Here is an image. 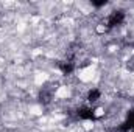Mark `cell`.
I'll use <instances>...</instances> for the list:
<instances>
[{
  "label": "cell",
  "instance_id": "1",
  "mask_svg": "<svg viewBox=\"0 0 134 132\" xmlns=\"http://www.w3.org/2000/svg\"><path fill=\"white\" fill-rule=\"evenodd\" d=\"M125 13L123 11H112L109 16H108V19H106V28H117V27H120V25H123V22H125Z\"/></svg>",
  "mask_w": 134,
  "mask_h": 132
},
{
  "label": "cell",
  "instance_id": "3",
  "mask_svg": "<svg viewBox=\"0 0 134 132\" xmlns=\"http://www.w3.org/2000/svg\"><path fill=\"white\" fill-rule=\"evenodd\" d=\"M106 5H108V2H92V6H95V8H101Z\"/></svg>",
  "mask_w": 134,
  "mask_h": 132
},
{
  "label": "cell",
  "instance_id": "2",
  "mask_svg": "<svg viewBox=\"0 0 134 132\" xmlns=\"http://www.w3.org/2000/svg\"><path fill=\"white\" fill-rule=\"evenodd\" d=\"M101 98V90L100 89H91L89 92H87V97H86V101L89 103V104H95L98 99Z\"/></svg>",
  "mask_w": 134,
  "mask_h": 132
}]
</instances>
